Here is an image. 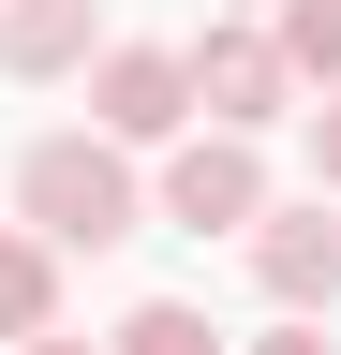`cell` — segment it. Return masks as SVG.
<instances>
[{
	"label": "cell",
	"mask_w": 341,
	"mask_h": 355,
	"mask_svg": "<svg viewBox=\"0 0 341 355\" xmlns=\"http://www.w3.org/2000/svg\"><path fill=\"white\" fill-rule=\"evenodd\" d=\"M178 60H193V119H223V133H267V119H297V104H312V89L282 74V44L252 30V15H208Z\"/></svg>",
	"instance_id": "obj_3"
},
{
	"label": "cell",
	"mask_w": 341,
	"mask_h": 355,
	"mask_svg": "<svg viewBox=\"0 0 341 355\" xmlns=\"http://www.w3.org/2000/svg\"><path fill=\"white\" fill-rule=\"evenodd\" d=\"M252 355H341V340H326V311H282V326L252 340Z\"/></svg>",
	"instance_id": "obj_10"
},
{
	"label": "cell",
	"mask_w": 341,
	"mask_h": 355,
	"mask_svg": "<svg viewBox=\"0 0 341 355\" xmlns=\"http://www.w3.org/2000/svg\"><path fill=\"white\" fill-rule=\"evenodd\" d=\"M30 326H60V252L15 222V237H0V340H30Z\"/></svg>",
	"instance_id": "obj_7"
},
{
	"label": "cell",
	"mask_w": 341,
	"mask_h": 355,
	"mask_svg": "<svg viewBox=\"0 0 341 355\" xmlns=\"http://www.w3.org/2000/svg\"><path fill=\"white\" fill-rule=\"evenodd\" d=\"M267 44L297 89H341V0H267Z\"/></svg>",
	"instance_id": "obj_8"
},
{
	"label": "cell",
	"mask_w": 341,
	"mask_h": 355,
	"mask_svg": "<svg viewBox=\"0 0 341 355\" xmlns=\"http://www.w3.org/2000/svg\"><path fill=\"white\" fill-rule=\"evenodd\" d=\"M0 355H104V340H74V326H30V340H0Z\"/></svg>",
	"instance_id": "obj_12"
},
{
	"label": "cell",
	"mask_w": 341,
	"mask_h": 355,
	"mask_svg": "<svg viewBox=\"0 0 341 355\" xmlns=\"http://www.w3.org/2000/svg\"><path fill=\"white\" fill-rule=\"evenodd\" d=\"M312 193H341V89L312 104Z\"/></svg>",
	"instance_id": "obj_11"
},
{
	"label": "cell",
	"mask_w": 341,
	"mask_h": 355,
	"mask_svg": "<svg viewBox=\"0 0 341 355\" xmlns=\"http://www.w3.org/2000/svg\"><path fill=\"white\" fill-rule=\"evenodd\" d=\"M238 15H252V0H238Z\"/></svg>",
	"instance_id": "obj_13"
},
{
	"label": "cell",
	"mask_w": 341,
	"mask_h": 355,
	"mask_svg": "<svg viewBox=\"0 0 341 355\" xmlns=\"http://www.w3.org/2000/svg\"><path fill=\"white\" fill-rule=\"evenodd\" d=\"M90 44H104V0H0V74L15 89L90 74Z\"/></svg>",
	"instance_id": "obj_6"
},
{
	"label": "cell",
	"mask_w": 341,
	"mask_h": 355,
	"mask_svg": "<svg viewBox=\"0 0 341 355\" xmlns=\"http://www.w3.org/2000/svg\"><path fill=\"white\" fill-rule=\"evenodd\" d=\"M238 237H252L267 311H341V193H312V207H282V193H267Z\"/></svg>",
	"instance_id": "obj_4"
},
{
	"label": "cell",
	"mask_w": 341,
	"mask_h": 355,
	"mask_svg": "<svg viewBox=\"0 0 341 355\" xmlns=\"http://www.w3.org/2000/svg\"><path fill=\"white\" fill-rule=\"evenodd\" d=\"M15 222L45 252H119V237H149V178L119 133H30L15 148Z\"/></svg>",
	"instance_id": "obj_1"
},
{
	"label": "cell",
	"mask_w": 341,
	"mask_h": 355,
	"mask_svg": "<svg viewBox=\"0 0 341 355\" xmlns=\"http://www.w3.org/2000/svg\"><path fill=\"white\" fill-rule=\"evenodd\" d=\"M104 355H238V340L208 326L193 296H134V311H119V340H104Z\"/></svg>",
	"instance_id": "obj_9"
},
{
	"label": "cell",
	"mask_w": 341,
	"mask_h": 355,
	"mask_svg": "<svg viewBox=\"0 0 341 355\" xmlns=\"http://www.w3.org/2000/svg\"><path fill=\"white\" fill-rule=\"evenodd\" d=\"M178 119H193V60H178V44H90V133L163 148Z\"/></svg>",
	"instance_id": "obj_5"
},
{
	"label": "cell",
	"mask_w": 341,
	"mask_h": 355,
	"mask_svg": "<svg viewBox=\"0 0 341 355\" xmlns=\"http://www.w3.org/2000/svg\"><path fill=\"white\" fill-rule=\"evenodd\" d=\"M267 207V148L252 133H223V119H178L163 133V178H149V222H178V237H238V222Z\"/></svg>",
	"instance_id": "obj_2"
}]
</instances>
